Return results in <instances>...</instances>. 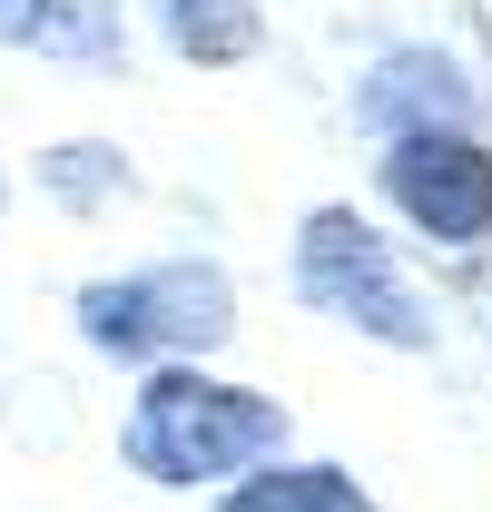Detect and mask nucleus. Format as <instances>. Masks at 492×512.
Wrapping results in <instances>:
<instances>
[{"label": "nucleus", "mask_w": 492, "mask_h": 512, "mask_svg": "<svg viewBox=\"0 0 492 512\" xmlns=\"http://www.w3.org/2000/svg\"><path fill=\"white\" fill-rule=\"evenodd\" d=\"M286 434V414L246 384H217V375H187V365H158L148 394L128 404V463L148 483H217V473H246L266 463Z\"/></svg>", "instance_id": "obj_1"}, {"label": "nucleus", "mask_w": 492, "mask_h": 512, "mask_svg": "<svg viewBox=\"0 0 492 512\" xmlns=\"http://www.w3.org/2000/svg\"><path fill=\"white\" fill-rule=\"evenodd\" d=\"M296 276H306V296L325 306V316L365 325V335H384V345H424L414 286L394 276V256H384V237H374L365 217H345V207L306 217V256H296Z\"/></svg>", "instance_id": "obj_3"}, {"label": "nucleus", "mask_w": 492, "mask_h": 512, "mask_svg": "<svg viewBox=\"0 0 492 512\" xmlns=\"http://www.w3.org/2000/svg\"><path fill=\"white\" fill-rule=\"evenodd\" d=\"M384 188L404 197V217L433 227L443 247H473L492 237V158L453 128H414L394 158H384Z\"/></svg>", "instance_id": "obj_4"}, {"label": "nucleus", "mask_w": 492, "mask_h": 512, "mask_svg": "<svg viewBox=\"0 0 492 512\" xmlns=\"http://www.w3.org/2000/svg\"><path fill=\"white\" fill-rule=\"evenodd\" d=\"M40 20H50V0H0V50H20Z\"/></svg>", "instance_id": "obj_9"}, {"label": "nucleus", "mask_w": 492, "mask_h": 512, "mask_svg": "<svg viewBox=\"0 0 492 512\" xmlns=\"http://www.w3.org/2000/svg\"><path fill=\"white\" fill-rule=\"evenodd\" d=\"M227 325H237L227 276H217V266H187V256L79 296V335H89L99 355H128V365H187V355H207Z\"/></svg>", "instance_id": "obj_2"}, {"label": "nucleus", "mask_w": 492, "mask_h": 512, "mask_svg": "<svg viewBox=\"0 0 492 512\" xmlns=\"http://www.w3.org/2000/svg\"><path fill=\"white\" fill-rule=\"evenodd\" d=\"M227 512H374L335 463H286V473H256L246 493H227Z\"/></svg>", "instance_id": "obj_6"}, {"label": "nucleus", "mask_w": 492, "mask_h": 512, "mask_svg": "<svg viewBox=\"0 0 492 512\" xmlns=\"http://www.w3.org/2000/svg\"><path fill=\"white\" fill-rule=\"evenodd\" d=\"M30 50H50V60H89V69H119L128 60V30L109 0H50V20L30 30Z\"/></svg>", "instance_id": "obj_7"}, {"label": "nucleus", "mask_w": 492, "mask_h": 512, "mask_svg": "<svg viewBox=\"0 0 492 512\" xmlns=\"http://www.w3.org/2000/svg\"><path fill=\"white\" fill-rule=\"evenodd\" d=\"M158 20H168V40L187 60H207V69L256 50V0H158Z\"/></svg>", "instance_id": "obj_5"}, {"label": "nucleus", "mask_w": 492, "mask_h": 512, "mask_svg": "<svg viewBox=\"0 0 492 512\" xmlns=\"http://www.w3.org/2000/svg\"><path fill=\"white\" fill-rule=\"evenodd\" d=\"M40 188L60 197V207H109V197L128 188V168H119V148L79 138V148H50V158H40Z\"/></svg>", "instance_id": "obj_8"}]
</instances>
